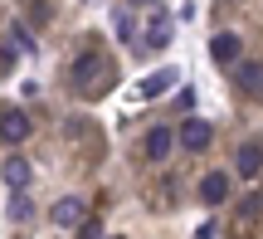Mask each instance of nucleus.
<instances>
[{"label": "nucleus", "mask_w": 263, "mask_h": 239, "mask_svg": "<svg viewBox=\"0 0 263 239\" xmlns=\"http://www.w3.org/2000/svg\"><path fill=\"white\" fill-rule=\"evenodd\" d=\"M73 83H78V93H103L107 83H112V59H103V54H83L73 64Z\"/></svg>", "instance_id": "f257e3e1"}, {"label": "nucleus", "mask_w": 263, "mask_h": 239, "mask_svg": "<svg viewBox=\"0 0 263 239\" xmlns=\"http://www.w3.org/2000/svg\"><path fill=\"white\" fill-rule=\"evenodd\" d=\"M176 142L185 146V152H205V146L215 142V127H210L205 117H185V122H180V132H176Z\"/></svg>", "instance_id": "f03ea898"}, {"label": "nucleus", "mask_w": 263, "mask_h": 239, "mask_svg": "<svg viewBox=\"0 0 263 239\" xmlns=\"http://www.w3.org/2000/svg\"><path fill=\"white\" fill-rule=\"evenodd\" d=\"M49 220H54L59 230H73V225H83V220H88V210H83V200H78V195H64V200H54Z\"/></svg>", "instance_id": "7ed1b4c3"}, {"label": "nucleus", "mask_w": 263, "mask_h": 239, "mask_svg": "<svg viewBox=\"0 0 263 239\" xmlns=\"http://www.w3.org/2000/svg\"><path fill=\"white\" fill-rule=\"evenodd\" d=\"M25 137H29V117L20 113V107H5V113H0V142L20 146Z\"/></svg>", "instance_id": "20e7f679"}, {"label": "nucleus", "mask_w": 263, "mask_h": 239, "mask_svg": "<svg viewBox=\"0 0 263 239\" xmlns=\"http://www.w3.org/2000/svg\"><path fill=\"white\" fill-rule=\"evenodd\" d=\"M234 171L244 176V181H254V176L263 171V142H244L234 152Z\"/></svg>", "instance_id": "39448f33"}, {"label": "nucleus", "mask_w": 263, "mask_h": 239, "mask_svg": "<svg viewBox=\"0 0 263 239\" xmlns=\"http://www.w3.org/2000/svg\"><path fill=\"white\" fill-rule=\"evenodd\" d=\"M234 83L244 88L249 98H263V64H258V59H244V64H234Z\"/></svg>", "instance_id": "423d86ee"}, {"label": "nucleus", "mask_w": 263, "mask_h": 239, "mask_svg": "<svg viewBox=\"0 0 263 239\" xmlns=\"http://www.w3.org/2000/svg\"><path fill=\"white\" fill-rule=\"evenodd\" d=\"M171 88H176V68H156V73L141 78L137 93H141V98H161V93H171Z\"/></svg>", "instance_id": "0eeeda50"}, {"label": "nucleus", "mask_w": 263, "mask_h": 239, "mask_svg": "<svg viewBox=\"0 0 263 239\" xmlns=\"http://www.w3.org/2000/svg\"><path fill=\"white\" fill-rule=\"evenodd\" d=\"M0 181H5L10 191H25V186H29V161H25V156H10V161L0 166Z\"/></svg>", "instance_id": "6e6552de"}, {"label": "nucleus", "mask_w": 263, "mask_h": 239, "mask_svg": "<svg viewBox=\"0 0 263 239\" xmlns=\"http://www.w3.org/2000/svg\"><path fill=\"white\" fill-rule=\"evenodd\" d=\"M166 44H171V20L156 10V15L146 20V49H166Z\"/></svg>", "instance_id": "1a4fd4ad"}, {"label": "nucleus", "mask_w": 263, "mask_h": 239, "mask_svg": "<svg viewBox=\"0 0 263 239\" xmlns=\"http://www.w3.org/2000/svg\"><path fill=\"white\" fill-rule=\"evenodd\" d=\"M239 49H244V44H239V34H215V39H210V54H215L219 64H234Z\"/></svg>", "instance_id": "9d476101"}, {"label": "nucleus", "mask_w": 263, "mask_h": 239, "mask_svg": "<svg viewBox=\"0 0 263 239\" xmlns=\"http://www.w3.org/2000/svg\"><path fill=\"white\" fill-rule=\"evenodd\" d=\"M200 195H205V205H219L229 195V176H219V171H210L205 181H200Z\"/></svg>", "instance_id": "9b49d317"}, {"label": "nucleus", "mask_w": 263, "mask_h": 239, "mask_svg": "<svg viewBox=\"0 0 263 239\" xmlns=\"http://www.w3.org/2000/svg\"><path fill=\"white\" fill-rule=\"evenodd\" d=\"M171 142H176V137H171L166 127H151V132H146V156H151V161H161V156L171 152Z\"/></svg>", "instance_id": "f8f14e48"}, {"label": "nucleus", "mask_w": 263, "mask_h": 239, "mask_svg": "<svg viewBox=\"0 0 263 239\" xmlns=\"http://www.w3.org/2000/svg\"><path fill=\"white\" fill-rule=\"evenodd\" d=\"M112 29H117V39H137V20H132V10H127V5L112 15Z\"/></svg>", "instance_id": "ddd939ff"}, {"label": "nucleus", "mask_w": 263, "mask_h": 239, "mask_svg": "<svg viewBox=\"0 0 263 239\" xmlns=\"http://www.w3.org/2000/svg\"><path fill=\"white\" fill-rule=\"evenodd\" d=\"M29 215H34L29 195H25V191H15V200H10V220H29Z\"/></svg>", "instance_id": "4468645a"}, {"label": "nucleus", "mask_w": 263, "mask_h": 239, "mask_svg": "<svg viewBox=\"0 0 263 239\" xmlns=\"http://www.w3.org/2000/svg\"><path fill=\"white\" fill-rule=\"evenodd\" d=\"M171 103H176V107H190V103H195V88H176V98H171Z\"/></svg>", "instance_id": "2eb2a0df"}, {"label": "nucleus", "mask_w": 263, "mask_h": 239, "mask_svg": "<svg viewBox=\"0 0 263 239\" xmlns=\"http://www.w3.org/2000/svg\"><path fill=\"white\" fill-rule=\"evenodd\" d=\"M127 5H161V0H127Z\"/></svg>", "instance_id": "dca6fc26"}, {"label": "nucleus", "mask_w": 263, "mask_h": 239, "mask_svg": "<svg viewBox=\"0 0 263 239\" xmlns=\"http://www.w3.org/2000/svg\"><path fill=\"white\" fill-rule=\"evenodd\" d=\"M117 239H122V234H117Z\"/></svg>", "instance_id": "f3484780"}]
</instances>
